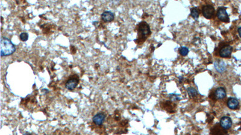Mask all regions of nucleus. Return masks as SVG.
Returning a JSON list of instances; mask_svg holds the SVG:
<instances>
[{
  "label": "nucleus",
  "instance_id": "a211bd4d",
  "mask_svg": "<svg viewBox=\"0 0 241 135\" xmlns=\"http://www.w3.org/2000/svg\"><path fill=\"white\" fill-rule=\"evenodd\" d=\"M238 33H239V36L241 37V27H239L238 28Z\"/></svg>",
  "mask_w": 241,
  "mask_h": 135
},
{
  "label": "nucleus",
  "instance_id": "f257e3e1",
  "mask_svg": "<svg viewBox=\"0 0 241 135\" xmlns=\"http://www.w3.org/2000/svg\"><path fill=\"white\" fill-rule=\"evenodd\" d=\"M16 51V47L14 43L6 37L1 39V56H6L12 55Z\"/></svg>",
  "mask_w": 241,
  "mask_h": 135
},
{
  "label": "nucleus",
  "instance_id": "1a4fd4ad",
  "mask_svg": "<svg viewBox=\"0 0 241 135\" xmlns=\"http://www.w3.org/2000/svg\"><path fill=\"white\" fill-rule=\"evenodd\" d=\"M214 68L219 73H223L226 70V64L225 63L220 60L215 61L214 63Z\"/></svg>",
  "mask_w": 241,
  "mask_h": 135
},
{
  "label": "nucleus",
  "instance_id": "423d86ee",
  "mask_svg": "<svg viewBox=\"0 0 241 135\" xmlns=\"http://www.w3.org/2000/svg\"><path fill=\"white\" fill-rule=\"evenodd\" d=\"M232 125V121L228 117H223L220 120L221 127L226 130L229 129Z\"/></svg>",
  "mask_w": 241,
  "mask_h": 135
},
{
  "label": "nucleus",
  "instance_id": "4468645a",
  "mask_svg": "<svg viewBox=\"0 0 241 135\" xmlns=\"http://www.w3.org/2000/svg\"><path fill=\"white\" fill-rule=\"evenodd\" d=\"M188 94L189 95L190 97H195L196 95L198 94L197 91L192 87H190L188 88Z\"/></svg>",
  "mask_w": 241,
  "mask_h": 135
},
{
  "label": "nucleus",
  "instance_id": "7ed1b4c3",
  "mask_svg": "<svg viewBox=\"0 0 241 135\" xmlns=\"http://www.w3.org/2000/svg\"><path fill=\"white\" fill-rule=\"evenodd\" d=\"M202 12L204 17L210 19L214 16V8L212 5H206L202 7Z\"/></svg>",
  "mask_w": 241,
  "mask_h": 135
},
{
  "label": "nucleus",
  "instance_id": "9b49d317",
  "mask_svg": "<svg viewBox=\"0 0 241 135\" xmlns=\"http://www.w3.org/2000/svg\"><path fill=\"white\" fill-rule=\"evenodd\" d=\"M214 95L217 99H223L226 96V90L223 87H219L216 90Z\"/></svg>",
  "mask_w": 241,
  "mask_h": 135
},
{
  "label": "nucleus",
  "instance_id": "0eeeda50",
  "mask_svg": "<svg viewBox=\"0 0 241 135\" xmlns=\"http://www.w3.org/2000/svg\"><path fill=\"white\" fill-rule=\"evenodd\" d=\"M105 118H106V115L103 113H98L94 116L92 118V120L96 125H101L104 122Z\"/></svg>",
  "mask_w": 241,
  "mask_h": 135
},
{
  "label": "nucleus",
  "instance_id": "6e6552de",
  "mask_svg": "<svg viewBox=\"0 0 241 135\" xmlns=\"http://www.w3.org/2000/svg\"><path fill=\"white\" fill-rule=\"evenodd\" d=\"M79 83V80L77 78H72L69 79L65 84V87L68 90H74Z\"/></svg>",
  "mask_w": 241,
  "mask_h": 135
},
{
  "label": "nucleus",
  "instance_id": "9d476101",
  "mask_svg": "<svg viewBox=\"0 0 241 135\" xmlns=\"http://www.w3.org/2000/svg\"><path fill=\"white\" fill-rule=\"evenodd\" d=\"M101 18L105 22H110L114 19L115 16L112 12L110 11H106L101 14Z\"/></svg>",
  "mask_w": 241,
  "mask_h": 135
},
{
  "label": "nucleus",
  "instance_id": "f03ea898",
  "mask_svg": "<svg viewBox=\"0 0 241 135\" xmlns=\"http://www.w3.org/2000/svg\"><path fill=\"white\" fill-rule=\"evenodd\" d=\"M151 34V30L149 25L145 22H142L139 26V39H145Z\"/></svg>",
  "mask_w": 241,
  "mask_h": 135
},
{
  "label": "nucleus",
  "instance_id": "20e7f679",
  "mask_svg": "<svg viewBox=\"0 0 241 135\" xmlns=\"http://www.w3.org/2000/svg\"><path fill=\"white\" fill-rule=\"evenodd\" d=\"M217 16L218 19L224 22H229V17L227 13L226 12V10L224 7H220L218 10L217 12Z\"/></svg>",
  "mask_w": 241,
  "mask_h": 135
},
{
  "label": "nucleus",
  "instance_id": "39448f33",
  "mask_svg": "<svg viewBox=\"0 0 241 135\" xmlns=\"http://www.w3.org/2000/svg\"><path fill=\"white\" fill-rule=\"evenodd\" d=\"M233 48L231 46L227 45L222 48L219 51V56L222 58H229L231 54Z\"/></svg>",
  "mask_w": 241,
  "mask_h": 135
},
{
  "label": "nucleus",
  "instance_id": "dca6fc26",
  "mask_svg": "<svg viewBox=\"0 0 241 135\" xmlns=\"http://www.w3.org/2000/svg\"><path fill=\"white\" fill-rule=\"evenodd\" d=\"M19 37L21 40L23 41H26L28 39V34H27V33H22L20 34Z\"/></svg>",
  "mask_w": 241,
  "mask_h": 135
},
{
  "label": "nucleus",
  "instance_id": "f8f14e48",
  "mask_svg": "<svg viewBox=\"0 0 241 135\" xmlns=\"http://www.w3.org/2000/svg\"><path fill=\"white\" fill-rule=\"evenodd\" d=\"M227 106L231 109H236L239 106V102L235 98H230L228 100Z\"/></svg>",
  "mask_w": 241,
  "mask_h": 135
},
{
  "label": "nucleus",
  "instance_id": "f3484780",
  "mask_svg": "<svg viewBox=\"0 0 241 135\" xmlns=\"http://www.w3.org/2000/svg\"><path fill=\"white\" fill-rule=\"evenodd\" d=\"M120 0H110V1L114 4H118L120 2Z\"/></svg>",
  "mask_w": 241,
  "mask_h": 135
},
{
  "label": "nucleus",
  "instance_id": "ddd939ff",
  "mask_svg": "<svg viewBox=\"0 0 241 135\" xmlns=\"http://www.w3.org/2000/svg\"><path fill=\"white\" fill-rule=\"evenodd\" d=\"M190 14L192 16V17L195 19V20H197L199 17V15H200V12L198 10V9L196 7H194V8H192L191 9V12H190Z\"/></svg>",
  "mask_w": 241,
  "mask_h": 135
},
{
  "label": "nucleus",
  "instance_id": "2eb2a0df",
  "mask_svg": "<svg viewBox=\"0 0 241 135\" xmlns=\"http://www.w3.org/2000/svg\"><path fill=\"white\" fill-rule=\"evenodd\" d=\"M179 52L182 56H185L188 55V52H189V49H188V48L183 46L179 49Z\"/></svg>",
  "mask_w": 241,
  "mask_h": 135
}]
</instances>
